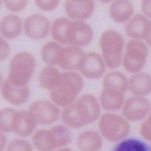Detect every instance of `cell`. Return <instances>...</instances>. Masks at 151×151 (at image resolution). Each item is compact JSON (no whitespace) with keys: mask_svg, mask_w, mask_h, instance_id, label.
<instances>
[{"mask_svg":"<svg viewBox=\"0 0 151 151\" xmlns=\"http://www.w3.org/2000/svg\"><path fill=\"white\" fill-rule=\"evenodd\" d=\"M34 146L39 151H52L55 149L52 144L49 130L37 131L33 136Z\"/></svg>","mask_w":151,"mask_h":151,"instance_id":"484cf974","label":"cell"},{"mask_svg":"<svg viewBox=\"0 0 151 151\" xmlns=\"http://www.w3.org/2000/svg\"><path fill=\"white\" fill-rule=\"evenodd\" d=\"M148 50L146 45L140 40H131L126 47L123 66L129 73L140 71L146 64Z\"/></svg>","mask_w":151,"mask_h":151,"instance_id":"8992f818","label":"cell"},{"mask_svg":"<svg viewBox=\"0 0 151 151\" xmlns=\"http://www.w3.org/2000/svg\"><path fill=\"white\" fill-rule=\"evenodd\" d=\"M17 111L11 108H4L0 112V128L5 132H14Z\"/></svg>","mask_w":151,"mask_h":151,"instance_id":"83f0119b","label":"cell"},{"mask_svg":"<svg viewBox=\"0 0 151 151\" xmlns=\"http://www.w3.org/2000/svg\"><path fill=\"white\" fill-rule=\"evenodd\" d=\"M100 45L108 67L112 69L119 67L122 62L124 47L122 35L116 31H106L102 35Z\"/></svg>","mask_w":151,"mask_h":151,"instance_id":"277c9868","label":"cell"},{"mask_svg":"<svg viewBox=\"0 0 151 151\" xmlns=\"http://www.w3.org/2000/svg\"><path fill=\"white\" fill-rule=\"evenodd\" d=\"M1 93L7 102L15 105L24 104L29 97V89L27 86L17 87L10 84L7 81H4L2 84Z\"/></svg>","mask_w":151,"mask_h":151,"instance_id":"4fadbf2b","label":"cell"},{"mask_svg":"<svg viewBox=\"0 0 151 151\" xmlns=\"http://www.w3.org/2000/svg\"><path fill=\"white\" fill-rule=\"evenodd\" d=\"M140 132L146 140L151 142V112L146 120L142 124Z\"/></svg>","mask_w":151,"mask_h":151,"instance_id":"4dcf8cb0","label":"cell"},{"mask_svg":"<svg viewBox=\"0 0 151 151\" xmlns=\"http://www.w3.org/2000/svg\"><path fill=\"white\" fill-rule=\"evenodd\" d=\"M145 39L146 41V42L148 43V44L151 47V24Z\"/></svg>","mask_w":151,"mask_h":151,"instance_id":"d590c367","label":"cell"},{"mask_svg":"<svg viewBox=\"0 0 151 151\" xmlns=\"http://www.w3.org/2000/svg\"><path fill=\"white\" fill-rule=\"evenodd\" d=\"M112 151H151V148L144 142L129 138L119 143Z\"/></svg>","mask_w":151,"mask_h":151,"instance_id":"4316f807","label":"cell"},{"mask_svg":"<svg viewBox=\"0 0 151 151\" xmlns=\"http://www.w3.org/2000/svg\"><path fill=\"white\" fill-rule=\"evenodd\" d=\"M94 10V3L90 0L67 1L65 10L67 15L75 21H81L89 18Z\"/></svg>","mask_w":151,"mask_h":151,"instance_id":"7c38bea8","label":"cell"},{"mask_svg":"<svg viewBox=\"0 0 151 151\" xmlns=\"http://www.w3.org/2000/svg\"><path fill=\"white\" fill-rule=\"evenodd\" d=\"M105 69L104 62L102 57L96 53L86 54L79 67L81 72L84 76L91 79L101 78Z\"/></svg>","mask_w":151,"mask_h":151,"instance_id":"8fae6325","label":"cell"},{"mask_svg":"<svg viewBox=\"0 0 151 151\" xmlns=\"http://www.w3.org/2000/svg\"><path fill=\"white\" fill-rule=\"evenodd\" d=\"M50 138L54 147H59L68 145L71 141L70 131L62 125H56L49 130Z\"/></svg>","mask_w":151,"mask_h":151,"instance_id":"d4e9b609","label":"cell"},{"mask_svg":"<svg viewBox=\"0 0 151 151\" xmlns=\"http://www.w3.org/2000/svg\"><path fill=\"white\" fill-rule=\"evenodd\" d=\"M60 76V71L56 68L52 66L46 67L42 69L40 74V85L44 88L51 91L58 83Z\"/></svg>","mask_w":151,"mask_h":151,"instance_id":"cb8c5ba5","label":"cell"},{"mask_svg":"<svg viewBox=\"0 0 151 151\" xmlns=\"http://www.w3.org/2000/svg\"><path fill=\"white\" fill-rule=\"evenodd\" d=\"M24 32L33 40H41L50 30V22L44 15L34 14L27 18L24 25Z\"/></svg>","mask_w":151,"mask_h":151,"instance_id":"30bf717a","label":"cell"},{"mask_svg":"<svg viewBox=\"0 0 151 151\" xmlns=\"http://www.w3.org/2000/svg\"><path fill=\"white\" fill-rule=\"evenodd\" d=\"M27 4V1H4L6 7L12 12H18L22 10Z\"/></svg>","mask_w":151,"mask_h":151,"instance_id":"1f68e13d","label":"cell"},{"mask_svg":"<svg viewBox=\"0 0 151 151\" xmlns=\"http://www.w3.org/2000/svg\"><path fill=\"white\" fill-rule=\"evenodd\" d=\"M93 37V32L88 24L82 21H70L67 28V44L82 47L89 44Z\"/></svg>","mask_w":151,"mask_h":151,"instance_id":"52a82bcc","label":"cell"},{"mask_svg":"<svg viewBox=\"0 0 151 151\" xmlns=\"http://www.w3.org/2000/svg\"><path fill=\"white\" fill-rule=\"evenodd\" d=\"M128 82L124 76L118 71L108 73L104 79V88L112 89L125 94L128 88Z\"/></svg>","mask_w":151,"mask_h":151,"instance_id":"603a6c76","label":"cell"},{"mask_svg":"<svg viewBox=\"0 0 151 151\" xmlns=\"http://www.w3.org/2000/svg\"><path fill=\"white\" fill-rule=\"evenodd\" d=\"M85 54L76 47L64 48L59 66L65 70L79 69L81 62Z\"/></svg>","mask_w":151,"mask_h":151,"instance_id":"9a60e30c","label":"cell"},{"mask_svg":"<svg viewBox=\"0 0 151 151\" xmlns=\"http://www.w3.org/2000/svg\"><path fill=\"white\" fill-rule=\"evenodd\" d=\"M103 137L109 142H118L127 137L130 132L128 121L120 116L106 113L103 115L99 124Z\"/></svg>","mask_w":151,"mask_h":151,"instance_id":"5b68a950","label":"cell"},{"mask_svg":"<svg viewBox=\"0 0 151 151\" xmlns=\"http://www.w3.org/2000/svg\"><path fill=\"white\" fill-rule=\"evenodd\" d=\"M6 138L3 134H1V149H0L1 151H3L4 150V149L6 147Z\"/></svg>","mask_w":151,"mask_h":151,"instance_id":"8d00e7d4","label":"cell"},{"mask_svg":"<svg viewBox=\"0 0 151 151\" xmlns=\"http://www.w3.org/2000/svg\"><path fill=\"white\" fill-rule=\"evenodd\" d=\"M64 49L62 46L55 42H48L41 49L42 59L50 65H59Z\"/></svg>","mask_w":151,"mask_h":151,"instance_id":"7402d4cb","label":"cell"},{"mask_svg":"<svg viewBox=\"0 0 151 151\" xmlns=\"http://www.w3.org/2000/svg\"><path fill=\"white\" fill-rule=\"evenodd\" d=\"M22 30L21 19L17 16L9 15L1 22V32L6 39L11 40L18 36Z\"/></svg>","mask_w":151,"mask_h":151,"instance_id":"44dd1931","label":"cell"},{"mask_svg":"<svg viewBox=\"0 0 151 151\" xmlns=\"http://www.w3.org/2000/svg\"><path fill=\"white\" fill-rule=\"evenodd\" d=\"M69 22L70 20L64 18H58L54 21L52 27V35L56 41L67 44L65 35Z\"/></svg>","mask_w":151,"mask_h":151,"instance_id":"f1b7e54d","label":"cell"},{"mask_svg":"<svg viewBox=\"0 0 151 151\" xmlns=\"http://www.w3.org/2000/svg\"><path fill=\"white\" fill-rule=\"evenodd\" d=\"M133 12V6L129 1H116L111 4L109 9L111 18L119 23L128 21Z\"/></svg>","mask_w":151,"mask_h":151,"instance_id":"ffe728a7","label":"cell"},{"mask_svg":"<svg viewBox=\"0 0 151 151\" xmlns=\"http://www.w3.org/2000/svg\"><path fill=\"white\" fill-rule=\"evenodd\" d=\"M124 95L117 90L104 88L100 96V101L104 109L112 111L120 109L124 102Z\"/></svg>","mask_w":151,"mask_h":151,"instance_id":"d6986e66","label":"cell"},{"mask_svg":"<svg viewBox=\"0 0 151 151\" xmlns=\"http://www.w3.org/2000/svg\"><path fill=\"white\" fill-rule=\"evenodd\" d=\"M36 66L33 56L27 52H21L12 59L7 81L17 87L27 86Z\"/></svg>","mask_w":151,"mask_h":151,"instance_id":"3957f363","label":"cell"},{"mask_svg":"<svg viewBox=\"0 0 151 151\" xmlns=\"http://www.w3.org/2000/svg\"><path fill=\"white\" fill-rule=\"evenodd\" d=\"M78 146L81 151H97L102 146V139L94 131H86L78 137Z\"/></svg>","mask_w":151,"mask_h":151,"instance_id":"ac0fdd59","label":"cell"},{"mask_svg":"<svg viewBox=\"0 0 151 151\" xmlns=\"http://www.w3.org/2000/svg\"><path fill=\"white\" fill-rule=\"evenodd\" d=\"M7 151H33V149L27 142L21 139H16L9 144Z\"/></svg>","mask_w":151,"mask_h":151,"instance_id":"f546056e","label":"cell"},{"mask_svg":"<svg viewBox=\"0 0 151 151\" xmlns=\"http://www.w3.org/2000/svg\"><path fill=\"white\" fill-rule=\"evenodd\" d=\"M83 87V81L77 73L69 71L61 74L60 78L50 91V97L60 106H68L73 104Z\"/></svg>","mask_w":151,"mask_h":151,"instance_id":"7a4b0ae2","label":"cell"},{"mask_svg":"<svg viewBox=\"0 0 151 151\" xmlns=\"http://www.w3.org/2000/svg\"><path fill=\"white\" fill-rule=\"evenodd\" d=\"M150 109V104L147 99L141 97H132L126 102L123 114L130 121H139L147 115Z\"/></svg>","mask_w":151,"mask_h":151,"instance_id":"9c48e42d","label":"cell"},{"mask_svg":"<svg viewBox=\"0 0 151 151\" xmlns=\"http://www.w3.org/2000/svg\"><path fill=\"white\" fill-rule=\"evenodd\" d=\"M151 22L144 16L135 15L127 24L125 30L128 35L135 39H145Z\"/></svg>","mask_w":151,"mask_h":151,"instance_id":"2e32d148","label":"cell"},{"mask_svg":"<svg viewBox=\"0 0 151 151\" xmlns=\"http://www.w3.org/2000/svg\"><path fill=\"white\" fill-rule=\"evenodd\" d=\"M129 88L135 95H147L151 93V76L145 73L135 74L129 80Z\"/></svg>","mask_w":151,"mask_h":151,"instance_id":"e0dca14e","label":"cell"},{"mask_svg":"<svg viewBox=\"0 0 151 151\" xmlns=\"http://www.w3.org/2000/svg\"><path fill=\"white\" fill-rule=\"evenodd\" d=\"M37 122L29 111L17 112L14 132L20 137H28L35 130Z\"/></svg>","mask_w":151,"mask_h":151,"instance_id":"5bb4252c","label":"cell"},{"mask_svg":"<svg viewBox=\"0 0 151 151\" xmlns=\"http://www.w3.org/2000/svg\"><path fill=\"white\" fill-rule=\"evenodd\" d=\"M37 123L44 125L51 124L59 117V109L53 104L47 100H38L32 103L29 110Z\"/></svg>","mask_w":151,"mask_h":151,"instance_id":"ba28073f","label":"cell"},{"mask_svg":"<svg viewBox=\"0 0 151 151\" xmlns=\"http://www.w3.org/2000/svg\"><path fill=\"white\" fill-rule=\"evenodd\" d=\"M57 151H73V150L68 148H64V149H60L59 150H58Z\"/></svg>","mask_w":151,"mask_h":151,"instance_id":"74e56055","label":"cell"},{"mask_svg":"<svg viewBox=\"0 0 151 151\" xmlns=\"http://www.w3.org/2000/svg\"><path fill=\"white\" fill-rule=\"evenodd\" d=\"M142 10L146 16L151 18V1H143L142 4Z\"/></svg>","mask_w":151,"mask_h":151,"instance_id":"e575fe53","label":"cell"},{"mask_svg":"<svg viewBox=\"0 0 151 151\" xmlns=\"http://www.w3.org/2000/svg\"><path fill=\"white\" fill-rule=\"evenodd\" d=\"M35 3L41 10L51 11L57 7L59 1H35Z\"/></svg>","mask_w":151,"mask_h":151,"instance_id":"d6a6232c","label":"cell"},{"mask_svg":"<svg viewBox=\"0 0 151 151\" xmlns=\"http://www.w3.org/2000/svg\"><path fill=\"white\" fill-rule=\"evenodd\" d=\"M10 52L7 43L3 39H1V60L5 59Z\"/></svg>","mask_w":151,"mask_h":151,"instance_id":"836d02e7","label":"cell"},{"mask_svg":"<svg viewBox=\"0 0 151 151\" xmlns=\"http://www.w3.org/2000/svg\"><path fill=\"white\" fill-rule=\"evenodd\" d=\"M100 113V106L95 97L85 94L63 110L62 119L68 127L80 128L95 122Z\"/></svg>","mask_w":151,"mask_h":151,"instance_id":"6da1fadb","label":"cell"}]
</instances>
